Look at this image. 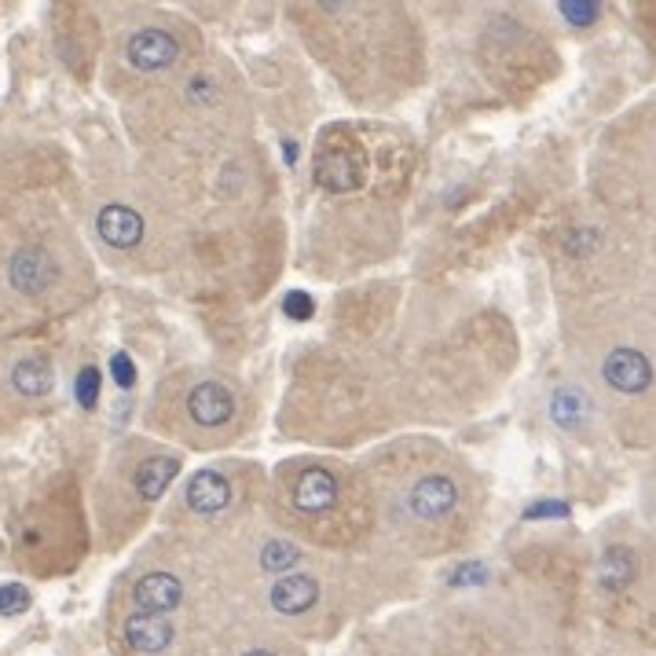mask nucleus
Masks as SVG:
<instances>
[{
	"label": "nucleus",
	"mask_w": 656,
	"mask_h": 656,
	"mask_svg": "<svg viewBox=\"0 0 656 656\" xmlns=\"http://www.w3.org/2000/svg\"><path fill=\"white\" fill-rule=\"evenodd\" d=\"M562 16L576 19V27H587V22L598 16V8H594V4H562Z\"/></svg>",
	"instance_id": "obj_22"
},
{
	"label": "nucleus",
	"mask_w": 656,
	"mask_h": 656,
	"mask_svg": "<svg viewBox=\"0 0 656 656\" xmlns=\"http://www.w3.org/2000/svg\"><path fill=\"white\" fill-rule=\"evenodd\" d=\"M319 184L327 191H356L363 184V173H360V165H356V158H349L345 151H334L319 158Z\"/></svg>",
	"instance_id": "obj_14"
},
{
	"label": "nucleus",
	"mask_w": 656,
	"mask_h": 656,
	"mask_svg": "<svg viewBox=\"0 0 656 656\" xmlns=\"http://www.w3.org/2000/svg\"><path fill=\"white\" fill-rule=\"evenodd\" d=\"M294 503L297 510H305V514H327V510L338 503V484H334V476L327 470H305L301 481L294 488Z\"/></svg>",
	"instance_id": "obj_10"
},
{
	"label": "nucleus",
	"mask_w": 656,
	"mask_h": 656,
	"mask_svg": "<svg viewBox=\"0 0 656 656\" xmlns=\"http://www.w3.org/2000/svg\"><path fill=\"white\" fill-rule=\"evenodd\" d=\"M605 381H609L616 392H642V389H649L653 367L638 349H613L609 360H605Z\"/></svg>",
	"instance_id": "obj_7"
},
{
	"label": "nucleus",
	"mask_w": 656,
	"mask_h": 656,
	"mask_svg": "<svg viewBox=\"0 0 656 656\" xmlns=\"http://www.w3.org/2000/svg\"><path fill=\"white\" fill-rule=\"evenodd\" d=\"M95 228H100V235L114 249H129V246H136L140 238H143L140 213H133L129 206H106V209H100V217H95Z\"/></svg>",
	"instance_id": "obj_12"
},
{
	"label": "nucleus",
	"mask_w": 656,
	"mask_h": 656,
	"mask_svg": "<svg viewBox=\"0 0 656 656\" xmlns=\"http://www.w3.org/2000/svg\"><path fill=\"white\" fill-rule=\"evenodd\" d=\"M111 367H114V378H117V386H122V389H129L136 381V367H133V360H129L125 352H117L111 360Z\"/></svg>",
	"instance_id": "obj_21"
},
{
	"label": "nucleus",
	"mask_w": 656,
	"mask_h": 656,
	"mask_svg": "<svg viewBox=\"0 0 656 656\" xmlns=\"http://www.w3.org/2000/svg\"><path fill=\"white\" fill-rule=\"evenodd\" d=\"M176 473H181V462L170 459V455L140 462V470H136V492H140V499H147V503L162 499L165 488L176 481Z\"/></svg>",
	"instance_id": "obj_13"
},
{
	"label": "nucleus",
	"mask_w": 656,
	"mask_h": 656,
	"mask_svg": "<svg viewBox=\"0 0 656 656\" xmlns=\"http://www.w3.org/2000/svg\"><path fill=\"white\" fill-rule=\"evenodd\" d=\"M125 55L136 70H165L176 63V55H181V41H176L170 30L147 27L129 38Z\"/></svg>",
	"instance_id": "obj_2"
},
{
	"label": "nucleus",
	"mask_w": 656,
	"mask_h": 656,
	"mask_svg": "<svg viewBox=\"0 0 656 656\" xmlns=\"http://www.w3.org/2000/svg\"><path fill=\"white\" fill-rule=\"evenodd\" d=\"M55 276H59L55 260L48 254H41V249H19L8 265V283L27 297L48 290V286L55 283Z\"/></svg>",
	"instance_id": "obj_3"
},
{
	"label": "nucleus",
	"mask_w": 656,
	"mask_h": 656,
	"mask_svg": "<svg viewBox=\"0 0 656 656\" xmlns=\"http://www.w3.org/2000/svg\"><path fill=\"white\" fill-rule=\"evenodd\" d=\"M301 562V551L290 543V540H271L265 546V554H260V565H265L268 572H279V568H290Z\"/></svg>",
	"instance_id": "obj_17"
},
{
	"label": "nucleus",
	"mask_w": 656,
	"mask_h": 656,
	"mask_svg": "<svg viewBox=\"0 0 656 656\" xmlns=\"http://www.w3.org/2000/svg\"><path fill=\"white\" fill-rule=\"evenodd\" d=\"M459 503V488L444 473H429L408 492V506L419 521H440L448 517Z\"/></svg>",
	"instance_id": "obj_1"
},
{
	"label": "nucleus",
	"mask_w": 656,
	"mask_h": 656,
	"mask_svg": "<svg viewBox=\"0 0 656 656\" xmlns=\"http://www.w3.org/2000/svg\"><path fill=\"white\" fill-rule=\"evenodd\" d=\"M638 576V557L631 546H605V554L598 557V587L619 594L627 591Z\"/></svg>",
	"instance_id": "obj_11"
},
{
	"label": "nucleus",
	"mask_w": 656,
	"mask_h": 656,
	"mask_svg": "<svg viewBox=\"0 0 656 656\" xmlns=\"http://www.w3.org/2000/svg\"><path fill=\"white\" fill-rule=\"evenodd\" d=\"M52 367L44 360H22L16 363V371H11V386H16L22 397H44L48 389H52Z\"/></svg>",
	"instance_id": "obj_15"
},
{
	"label": "nucleus",
	"mask_w": 656,
	"mask_h": 656,
	"mask_svg": "<svg viewBox=\"0 0 656 656\" xmlns=\"http://www.w3.org/2000/svg\"><path fill=\"white\" fill-rule=\"evenodd\" d=\"M133 602L140 605V613L165 616L184 602V587L173 572H147L133 587Z\"/></svg>",
	"instance_id": "obj_4"
},
{
	"label": "nucleus",
	"mask_w": 656,
	"mask_h": 656,
	"mask_svg": "<svg viewBox=\"0 0 656 656\" xmlns=\"http://www.w3.org/2000/svg\"><path fill=\"white\" fill-rule=\"evenodd\" d=\"M232 503V484L228 476L217 470H198L187 484V506L198 514H221Z\"/></svg>",
	"instance_id": "obj_9"
},
{
	"label": "nucleus",
	"mask_w": 656,
	"mask_h": 656,
	"mask_svg": "<svg viewBox=\"0 0 656 656\" xmlns=\"http://www.w3.org/2000/svg\"><path fill=\"white\" fill-rule=\"evenodd\" d=\"M125 642L143 656H154V653H165L173 642V624L165 616H154V613H133L125 619Z\"/></svg>",
	"instance_id": "obj_8"
},
{
	"label": "nucleus",
	"mask_w": 656,
	"mask_h": 656,
	"mask_svg": "<svg viewBox=\"0 0 656 656\" xmlns=\"http://www.w3.org/2000/svg\"><path fill=\"white\" fill-rule=\"evenodd\" d=\"M243 656H271L268 649H249V653H243Z\"/></svg>",
	"instance_id": "obj_24"
},
{
	"label": "nucleus",
	"mask_w": 656,
	"mask_h": 656,
	"mask_svg": "<svg viewBox=\"0 0 656 656\" xmlns=\"http://www.w3.org/2000/svg\"><path fill=\"white\" fill-rule=\"evenodd\" d=\"M484 580V568L481 565H462L459 572H455V583L459 587H470V583H481Z\"/></svg>",
	"instance_id": "obj_23"
},
{
	"label": "nucleus",
	"mask_w": 656,
	"mask_h": 656,
	"mask_svg": "<svg viewBox=\"0 0 656 656\" xmlns=\"http://www.w3.org/2000/svg\"><path fill=\"white\" fill-rule=\"evenodd\" d=\"M283 308H286V316H290V319H308V316H312V297H305L301 290H294V294H286Z\"/></svg>",
	"instance_id": "obj_20"
},
{
	"label": "nucleus",
	"mask_w": 656,
	"mask_h": 656,
	"mask_svg": "<svg viewBox=\"0 0 656 656\" xmlns=\"http://www.w3.org/2000/svg\"><path fill=\"white\" fill-rule=\"evenodd\" d=\"M30 591L22 587V583H4L0 587V613L4 616H19V613H27L30 609Z\"/></svg>",
	"instance_id": "obj_18"
},
{
	"label": "nucleus",
	"mask_w": 656,
	"mask_h": 656,
	"mask_svg": "<svg viewBox=\"0 0 656 656\" xmlns=\"http://www.w3.org/2000/svg\"><path fill=\"white\" fill-rule=\"evenodd\" d=\"M232 411H235V397L228 389L221 386V381H202V386L191 389V397H187V414L195 419L198 426H224L232 419Z\"/></svg>",
	"instance_id": "obj_5"
},
{
	"label": "nucleus",
	"mask_w": 656,
	"mask_h": 656,
	"mask_svg": "<svg viewBox=\"0 0 656 656\" xmlns=\"http://www.w3.org/2000/svg\"><path fill=\"white\" fill-rule=\"evenodd\" d=\"M551 411H554V422L557 426L576 429L583 422V414H587V397H583L580 389H557Z\"/></svg>",
	"instance_id": "obj_16"
},
{
	"label": "nucleus",
	"mask_w": 656,
	"mask_h": 656,
	"mask_svg": "<svg viewBox=\"0 0 656 656\" xmlns=\"http://www.w3.org/2000/svg\"><path fill=\"white\" fill-rule=\"evenodd\" d=\"M316 598H319V583H316V576H308V572L283 576L271 583V591H268L271 609L283 616H301L305 609H312Z\"/></svg>",
	"instance_id": "obj_6"
},
{
	"label": "nucleus",
	"mask_w": 656,
	"mask_h": 656,
	"mask_svg": "<svg viewBox=\"0 0 656 656\" xmlns=\"http://www.w3.org/2000/svg\"><path fill=\"white\" fill-rule=\"evenodd\" d=\"M78 400L81 408H95V400H100V371L95 367H85L78 375Z\"/></svg>",
	"instance_id": "obj_19"
}]
</instances>
